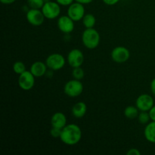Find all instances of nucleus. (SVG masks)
I'll return each mask as SVG.
<instances>
[{"instance_id":"5701e85b","label":"nucleus","mask_w":155,"mask_h":155,"mask_svg":"<svg viewBox=\"0 0 155 155\" xmlns=\"http://www.w3.org/2000/svg\"><path fill=\"white\" fill-rule=\"evenodd\" d=\"M62 129L56 128V127H52L50 131V134L53 138H59L60 139Z\"/></svg>"},{"instance_id":"bb28decb","label":"nucleus","mask_w":155,"mask_h":155,"mask_svg":"<svg viewBox=\"0 0 155 155\" xmlns=\"http://www.w3.org/2000/svg\"><path fill=\"white\" fill-rule=\"evenodd\" d=\"M150 115V117H151V120L153 121H155V105L153 106L151 108V110L148 111Z\"/></svg>"},{"instance_id":"a211bd4d","label":"nucleus","mask_w":155,"mask_h":155,"mask_svg":"<svg viewBox=\"0 0 155 155\" xmlns=\"http://www.w3.org/2000/svg\"><path fill=\"white\" fill-rule=\"evenodd\" d=\"M82 21L83 26L86 28H94L96 24V18L92 14H86Z\"/></svg>"},{"instance_id":"6ab92c4d","label":"nucleus","mask_w":155,"mask_h":155,"mask_svg":"<svg viewBox=\"0 0 155 155\" xmlns=\"http://www.w3.org/2000/svg\"><path fill=\"white\" fill-rule=\"evenodd\" d=\"M137 119L138 121H139L141 124L146 125V124H148L150 120H151V117H150L148 111H140V113L139 114V116H138Z\"/></svg>"},{"instance_id":"1a4fd4ad","label":"nucleus","mask_w":155,"mask_h":155,"mask_svg":"<svg viewBox=\"0 0 155 155\" xmlns=\"http://www.w3.org/2000/svg\"><path fill=\"white\" fill-rule=\"evenodd\" d=\"M111 58L114 62L118 64L125 63L130 59V50L124 46H117L112 50Z\"/></svg>"},{"instance_id":"dca6fc26","label":"nucleus","mask_w":155,"mask_h":155,"mask_svg":"<svg viewBox=\"0 0 155 155\" xmlns=\"http://www.w3.org/2000/svg\"><path fill=\"white\" fill-rule=\"evenodd\" d=\"M144 135L147 141L151 143H155V121H151L146 124Z\"/></svg>"},{"instance_id":"20e7f679","label":"nucleus","mask_w":155,"mask_h":155,"mask_svg":"<svg viewBox=\"0 0 155 155\" xmlns=\"http://www.w3.org/2000/svg\"><path fill=\"white\" fill-rule=\"evenodd\" d=\"M42 12L46 19L53 20L59 18L61 15V5L57 2H45L42 8Z\"/></svg>"},{"instance_id":"39448f33","label":"nucleus","mask_w":155,"mask_h":155,"mask_svg":"<svg viewBox=\"0 0 155 155\" xmlns=\"http://www.w3.org/2000/svg\"><path fill=\"white\" fill-rule=\"evenodd\" d=\"M45 64L49 70L53 71H59L64 67L66 64V59L62 54L59 53H54L47 57Z\"/></svg>"},{"instance_id":"ddd939ff","label":"nucleus","mask_w":155,"mask_h":155,"mask_svg":"<svg viewBox=\"0 0 155 155\" xmlns=\"http://www.w3.org/2000/svg\"><path fill=\"white\" fill-rule=\"evenodd\" d=\"M47 69H48V67L45 63L42 61H35L30 66V71L34 75L35 77L39 78L45 75L48 71Z\"/></svg>"},{"instance_id":"4468645a","label":"nucleus","mask_w":155,"mask_h":155,"mask_svg":"<svg viewBox=\"0 0 155 155\" xmlns=\"http://www.w3.org/2000/svg\"><path fill=\"white\" fill-rule=\"evenodd\" d=\"M67 117L62 112H56L51 118V124L52 127L63 129L67 125Z\"/></svg>"},{"instance_id":"423d86ee","label":"nucleus","mask_w":155,"mask_h":155,"mask_svg":"<svg viewBox=\"0 0 155 155\" xmlns=\"http://www.w3.org/2000/svg\"><path fill=\"white\" fill-rule=\"evenodd\" d=\"M86 15L84 5L78 2H74L71 5L68 6V15L74 21H81Z\"/></svg>"},{"instance_id":"393cba45","label":"nucleus","mask_w":155,"mask_h":155,"mask_svg":"<svg viewBox=\"0 0 155 155\" xmlns=\"http://www.w3.org/2000/svg\"><path fill=\"white\" fill-rule=\"evenodd\" d=\"M127 155H141V152L137 148H131L127 152Z\"/></svg>"},{"instance_id":"2eb2a0df","label":"nucleus","mask_w":155,"mask_h":155,"mask_svg":"<svg viewBox=\"0 0 155 155\" xmlns=\"http://www.w3.org/2000/svg\"><path fill=\"white\" fill-rule=\"evenodd\" d=\"M86 111H87V106L86 104L83 101H79L77 102L72 107V114L74 117L80 118L83 117L86 115Z\"/></svg>"},{"instance_id":"cd10ccee","label":"nucleus","mask_w":155,"mask_h":155,"mask_svg":"<svg viewBox=\"0 0 155 155\" xmlns=\"http://www.w3.org/2000/svg\"><path fill=\"white\" fill-rule=\"evenodd\" d=\"M151 91L153 95L155 96V78L153 79L151 82Z\"/></svg>"},{"instance_id":"a878e982","label":"nucleus","mask_w":155,"mask_h":155,"mask_svg":"<svg viewBox=\"0 0 155 155\" xmlns=\"http://www.w3.org/2000/svg\"><path fill=\"white\" fill-rule=\"evenodd\" d=\"M102 1L103 2H104L105 5H107L112 6L117 4V3L120 2V0H102Z\"/></svg>"},{"instance_id":"f3484780","label":"nucleus","mask_w":155,"mask_h":155,"mask_svg":"<svg viewBox=\"0 0 155 155\" xmlns=\"http://www.w3.org/2000/svg\"><path fill=\"white\" fill-rule=\"evenodd\" d=\"M139 114V110L136 106L130 105L127 106L124 110V116L130 120L136 119L138 117Z\"/></svg>"},{"instance_id":"7ed1b4c3","label":"nucleus","mask_w":155,"mask_h":155,"mask_svg":"<svg viewBox=\"0 0 155 155\" xmlns=\"http://www.w3.org/2000/svg\"><path fill=\"white\" fill-rule=\"evenodd\" d=\"M83 85L80 82V80L73 79L69 80L65 83L64 86V92L65 95L71 98H76L78 97L83 93Z\"/></svg>"},{"instance_id":"c85d7f7f","label":"nucleus","mask_w":155,"mask_h":155,"mask_svg":"<svg viewBox=\"0 0 155 155\" xmlns=\"http://www.w3.org/2000/svg\"><path fill=\"white\" fill-rule=\"evenodd\" d=\"M15 1H16V0H0V2L4 5L13 4Z\"/></svg>"},{"instance_id":"6e6552de","label":"nucleus","mask_w":155,"mask_h":155,"mask_svg":"<svg viewBox=\"0 0 155 155\" xmlns=\"http://www.w3.org/2000/svg\"><path fill=\"white\" fill-rule=\"evenodd\" d=\"M68 63L71 68H77L81 67L84 62V54L81 50L78 48H74L71 50L67 58Z\"/></svg>"},{"instance_id":"4be33fe9","label":"nucleus","mask_w":155,"mask_h":155,"mask_svg":"<svg viewBox=\"0 0 155 155\" xmlns=\"http://www.w3.org/2000/svg\"><path fill=\"white\" fill-rule=\"evenodd\" d=\"M72 76L73 77H74V79L81 80L85 76L84 70H83L81 67L74 68L72 71Z\"/></svg>"},{"instance_id":"9b49d317","label":"nucleus","mask_w":155,"mask_h":155,"mask_svg":"<svg viewBox=\"0 0 155 155\" xmlns=\"http://www.w3.org/2000/svg\"><path fill=\"white\" fill-rule=\"evenodd\" d=\"M154 105V98L148 94H142L136 98V106L140 111H149Z\"/></svg>"},{"instance_id":"c756f323","label":"nucleus","mask_w":155,"mask_h":155,"mask_svg":"<svg viewBox=\"0 0 155 155\" xmlns=\"http://www.w3.org/2000/svg\"><path fill=\"white\" fill-rule=\"evenodd\" d=\"M76 2H78L82 3L83 5H86V4H89V3L92 2L94 0H75Z\"/></svg>"},{"instance_id":"f257e3e1","label":"nucleus","mask_w":155,"mask_h":155,"mask_svg":"<svg viewBox=\"0 0 155 155\" xmlns=\"http://www.w3.org/2000/svg\"><path fill=\"white\" fill-rule=\"evenodd\" d=\"M82 139V130L78 125L75 124H67L62 129L60 139L67 145H75L80 142Z\"/></svg>"},{"instance_id":"f8f14e48","label":"nucleus","mask_w":155,"mask_h":155,"mask_svg":"<svg viewBox=\"0 0 155 155\" xmlns=\"http://www.w3.org/2000/svg\"><path fill=\"white\" fill-rule=\"evenodd\" d=\"M59 30L64 33H71L74 30V21L68 15L59 17L57 23Z\"/></svg>"},{"instance_id":"0eeeda50","label":"nucleus","mask_w":155,"mask_h":155,"mask_svg":"<svg viewBox=\"0 0 155 155\" xmlns=\"http://www.w3.org/2000/svg\"><path fill=\"white\" fill-rule=\"evenodd\" d=\"M35 78L33 74L30 71H26L18 77V86L22 90L30 91L35 85Z\"/></svg>"},{"instance_id":"9d476101","label":"nucleus","mask_w":155,"mask_h":155,"mask_svg":"<svg viewBox=\"0 0 155 155\" xmlns=\"http://www.w3.org/2000/svg\"><path fill=\"white\" fill-rule=\"evenodd\" d=\"M26 18L29 24L36 27L42 25L45 18L41 9L35 8L29 9L28 12H27Z\"/></svg>"},{"instance_id":"aec40b11","label":"nucleus","mask_w":155,"mask_h":155,"mask_svg":"<svg viewBox=\"0 0 155 155\" xmlns=\"http://www.w3.org/2000/svg\"><path fill=\"white\" fill-rule=\"evenodd\" d=\"M13 71L15 74H18V75L26 71V66L24 62L19 61L15 62L13 64Z\"/></svg>"},{"instance_id":"f03ea898","label":"nucleus","mask_w":155,"mask_h":155,"mask_svg":"<svg viewBox=\"0 0 155 155\" xmlns=\"http://www.w3.org/2000/svg\"><path fill=\"white\" fill-rule=\"evenodd\" d=\"M101 36L94 28H86L82 34V42L88 49H95L99 45Z\"/></svg>"},{"instance_id":"412c9836","label":"nucleus","mask_w":155,"mask_h":155,"mask_svg":"<svg viewBox=\"0 0 155 155\" xmlns=\"http://www.w3.org/2000/svg\"><path fill=\"white\" fill-rule=\"evenodd\" d=\"M45 4L44 0H27V5L30 8L42 9Z\"/></svg>"},{"instance_id":"b1692460","label":"nucleus","mask_w":155,"mask_h":155,"mask_svg":"<svg viewBox=\"0 0 155 155\" xmlns=\"http://www.w3.org/2000/svg\"><path fill=\"white\" fill-rule=\"evenodd\" d=\"M61 6H69L74 2L75 0H55Z\"/></svg>"}]
</instances>
